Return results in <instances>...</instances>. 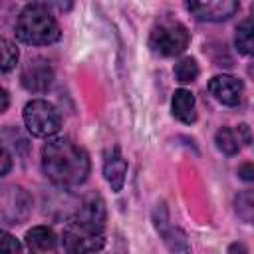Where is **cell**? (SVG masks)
<instances>
[{
	"label": "cell",
	"instance_id": "6da1fadb",
	"mask_svg": "<svg viewBox=\"0 0 254 254\" xmlns=\"http://www.w3.org/2000/svg\"><path fill=\"white\" fill-rule=\"evenodd\" d=\"M91 163L85 149L67 137L48 139L42 147V171L60 187L81 185L89 175Z\"/></svg>",
	"mask_w": 254,
	"mask_h": 254
},
{
	"label": "cell",
	"instance_id": "7a4b0ae2",
	"mask_svg": "<svg viewBox=\"0 0 254 254\" xmlns=\"http://www.w3.org/2000/svg\"><path fill=\"white\" fill-rule=\"evenodd\" d=\"M16 38L30 46H48L60 40L62 30L54 14L48 10V4H28L16 18L14 26Z\"/></svg>",
	"mask_w": 254,
	"mask_h": 254
},
{
	"label": "cell",
	"instance_id": "3957f363",
	"mask_svg": "<svg viewBox=\"0 0 254 254\" xmlns=\"http://www.w3.org/2000/svg\"><path fill=\"white\" fill-rule=\"evenodd\" d=\"M190 34L187 26L175 18H161L153 24L149 32V48L153 54L163 58L179 56L187 50Z\"/></svg>",
	"mask_w": 254,
	"mask_h": 254
},
{
	"label": "cell",
	"instance_id": "277c9868",
	"mask_svg": "<svg viewBox=\"0 0 254 254\" xmlns=\"http://www.w3.org/2000/svg\"><path fill=\"white\" fill-rule=\"evenodd\" d=\"M24 125L34 137H52L62 127V115L54 103L32 99L24 107Z\"/></svg>",
	"mask_w": 254,
	"mask_h": 254
},
{
	"label": "cell",
	"instance_id": "5b68a950",
	"mask_svg": "<svg viewBox=\"0 0 254 254\" xmlns=\"http://www.w3.org/2000/svg\"><path fill=\"white\" fill-rule=\"evenodd\" d=\"M64 254H95L105 246V232L69 220L62 236Z\"/></svg>",
	"mask_w": 254,
	"mask_h": 254
},
{
	"label": "cell",
	"instance_id": "8992f818",
	"mask_svg": "<svg viewBox=\"0 0 254 254\" xmlns=\"http://www.w3.org/2000/svg\"><path fill=\"white\" fill-rule=\"evenodd\" d=\"M32 212V196L16 185L4 187L0 196V214L4 224H22Z\"/></svg>",
	"mask_w": 254,
	"mask_h": 254
},
{
	"label": "cell",
	"instance_id": "52a82bcc",
	"mask_svg": "<svg viewBox=\"0 0 254 254\" xmlns=\"http://www.w3.org/2000/svg\"><path fill=\"white\" fill-rule=\"evenodd\" d=\"M20 81H22V85L28 91L44 93V91L50 89V85L54 81V69H52V65H50L48 60H44V58H32L22 67Z\"/></svg>",
	"mask_w": 254,
	"mask_h": 254
},
{
	"label": "cell",
	"instance_id": "ba28073f",
	"mask_svg": "<svg viewBox=\"0 0 254 254\" xmlns=\"http://www.w3.org/2000/svg\"><path fill=\"white\" fill-rule=\"evenodd\" d=\"M155 226L171 254H190V244H189L187 234L181 228L169 224L167 210L163 208V204L161 206L157 204V208H155Z\"/></svg>",
	"mask_w": 254,
	"mask_h": 254
},
{
	"label": "cell",
	"instance_id": "9c48e42d",
	"mask_svg": "<svg viewBox=\"0 0 254 254\" xmlns=\"http://www.w3.org/2000/svg\"><path fill=\"white\" fill-rule=\"evenodd\" d=\"M187 10L200 22H222L238 12L234 0H212V2H187Z\"/></svg>",
	"mask_w": 254,
	"mask_h": 254
},
{
	"label": "cell",
	"instance_id": "30bf717a",
	"mask_svg": "<svg viewBox=\"0 0 254 254\" xmlns=\"http://www.w3.org/2000/svg\"><path fill=\"white\" fill-rule=\"evenodd\" d=\"M208 91L222 105H238L242 99L244 83L234 75H214L208 81Z\"/></svg>",
	"mask_w": 254,
	"mask_h": 254
},
{
	"label": "cell",
	"instance_id": "8fae6325",
	"mask_svg": "<svg viewBox=\"0 0 254 254\" xmlns=\"http://www.w3.org/2000/svg\"><path fill=\"white\" fill-rule=\"evenodd\" d=\"M71 220L79 222L83 226L95 228V230H105V202H103V198L99 194L87 196Z\"/></svg>",
	"mask_w": 254,
	"mask_h": 254
},
{
	"label": "cell",
	"instance_id": "7c38bea8",
	"mask_svg": "<svg viewBox=\"0 0 254 254\" xmlns=\"http://www.w3.org/2000/svg\"><path fill=\"white\" fill-rule=\"evenodd\" d=\"M103 175H105V181L107 185L111 187L113 192H119L125 185V175H127V161L125 157L121 155V149L115 145L111 149V153L105 157V163H103Z\"/></svg>",
	"mask_w": 254,
	"mask_h": 254
},
{
	"label": "cell",
	"instance_id": "4fadbf2b",
	"mask_svg": "<svg viewBox=\"0 0 254 254\" xmlns=\"http://www.w3.org/2000/svg\"><path fill=\"white\" fill-rule=\"evenodd\" d=\"M248 141H250L248 125H238L236 129L220 127L214 135V143H216L218 151H222L224 155H236L240 151V145L248 143Z\"/></svg>",
	"mask_w": 254,
	"mask_h": 254
},
{
	"label": "cell",
	"instance_id": "5bb4252c",
	"mask_svg": "<svg viewBox=\"0 0 254 254\" xmlns=\"http://www.w3.org/2000/svg\"><path fill=\"white\" fill-rule=\"evenodd\" d=\"M173 115L181 121V123H194L196 121V103H194V95L189 89H177L173 93Z\"/></svg>",
	"mask_w": 254,
	"mask_h": 254
},
{
	"label": "cell",
	"instance_id": "9a60e30c",
	"mask_svg": "<svg viewBox=\"0 0 254 254\" xmlns=\"http://www.w3.org/2000/svg\"><path fill=\"white\" fill-rule=\"evenodd\" d=\"M26 244L34 252H48L56 246V234L50 226H34L26 232Z\"/></svg>",
	"mask_w": 254,
	"mask_h": 254
},
{
	"label": "cell",
	"instance_id": "2e32d148",
	"mask_svg": "<svg viewBox=\"0 0 254 254\" xmlns=\"http://www.w3.org/2000/svg\"><path fill=\"white\" fill-rule=\"evenodd\" d=\"M234 46L244 56H254V20H244L236 26Z\"/></svg>",
	"mask_w": 254,
	"mask_h": 254
},
{
	"label": "cell",
	"instance_id": "e0dca14e",
	"mask_svg": "<svg viewBox=\"0 0 254 254\" xmlns=\"http://www.w3.org/2000/svg\"><path fill=\"white\" fill-rule=\"evenodd\" d=\"M198 73H200V69H198V64H196L194 58H183V60L177 62V65H175V77H177V81H181V83H190V81H194V79L198 77Z\"/></svg>",
	"mask_w": 254,
	"mask_h": 254
},
{
	"label": "cell",
	"instance_id": "ac0fdd59",
	"mask_svg": "<svg viewBox=\"0 0 254 254\" xmlns=\"http://www.w3.org/2000/svg\"><path fill=\"white\" fill-rule=\"evenodd\" d=\"M0 46H2V71L8 73L10 69L16 67V62H18V48H16L10 40H6V38L0 40Z\"/></svg>",
	"mask_w": 254,
	"mask_h": 254
},
{
	"label": "cell",
	"instance_id": "d6986e66",
	"mask_svg": "<svg viewBox=\"0 0 254 254\" xmlns=\"http://www.w3.org/2000/svg\"><path fill=\"white\" fill-rule=\"evenodd\" d=\"M236 212L244 220H250L254 214V190H244L236 196Z\"/></svg>",
	"mask_w": 254,
	"mask_h": 254
},
{
	"label": "cell",
	"instance_id": "ffe728a7",
	"mask_svg": "<svg viewBox=\"0 0 254 254\" xmlns=\"http://www.w3.org/2000/svg\"><path fill=\"white\" fill-rule=\"evenodd\" d=\"M2 254H20V242L8 232H2Z\"/></svg>",
	"mask_w": 254,
	"mask_h": 254
},
{
	"label": "cell",
	"instance_id": "44dd1931",
	"mask_svg": "<svg viewBox=\"0 0 254 254\" xmlns=\"http://www.w3.org/2000/svg\"><path fill=\"white\" fill-rule=\"evenodd\" d=\"M238 177H240L242 181L252 183V181H254V163H244V165H240V167H238Z\"/></svg>",
	"mask_w": 254,
	"mask_h": 254
},
{
	"label": "cell",
	"instance_id": "7402d4cb",
	"mask_svg": "<svg viewBox=\"0 0 254 254\" xmlns=\"http://www.w3.org/2000/svg\"><path fill=\"white\" fill-rule=\"evenodd\" d=\"M10 159H12V157H10V151H8V147H4V149H2V169H0V175H8L10 165H12Z\"/></svg>",
	"mask_w": 254,
	"mask_h": 254
},
{
	"label": "cell",
	"instance_id": "603a6c76",
	"mask_svg": "<svg viewBox=\"0 0 254 254\" xmlns=\"http://www.w3.org/2000/svg\"><path fill=\"white\" fill-rule=\"evenodd\" d=\"M8 109V91L6 89H2V107H0V111L4 113Z\"/></svg>",
	"mask_w": 254,
	"mask_h": 254
},
{
	"label": "cell",
	"instance_id": "cb8c5ba5",
	"mask_svg": "<svg viewBox=\"0 0 254 254\" xmlns=\"http://www.w3.org/2000/svg\"><path fill=\"white\" fill-rule=\"evenodd\" d=\"M252 20H254V4H252Z\"/></svg>",
	"mask_w": 254,
	"mask_h": 254
}]
</instances>
